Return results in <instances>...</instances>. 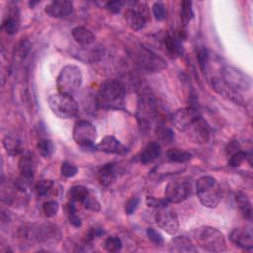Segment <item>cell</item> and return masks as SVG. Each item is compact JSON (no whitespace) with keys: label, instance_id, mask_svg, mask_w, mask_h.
<instances>
[{"label":"cell","instance_id":"6da1fadb","mask_svg":"<svg viewBox=\"0 0 253 253\" xmlns=\"http://www.w3.org/2000/svg\"><path fill=\"white\" fill-rule=\"evenodd\" d=\"M126 98V87L125 85L116 79L106 81L101 86L97 102L98 105L107 110H118L124 105Z\"/></svg>","mask_w":253,"mask_h":253},{"label":"cell","instance_id":"7a4b0ae2","mask_svg":"<svg viewBox=\"0 0 253 253\" xmlns=\"http://www.w3.org/2000/svg\"><path fill=\"white\" fill-rule=\"evenodd\" d=\"M196 193L200 203L209 209H214L222 199L221 188L211 176H202L196 183Z\"/></svg>","mask_w":253,"mask_h":253},{"label":"cell","instance_id":"3957f363","mask_svg":"<svg viewBox=\"0 0 253 253\" xmlns=\"http://www.w3.org/2000/svg\"><path fill=\"white\" fill-rule=\"evenodd\" d=\"M194 239L199 247L209 252H222L226 250L223 234L216 228L204 225L194 231Z\"/></svg>","mask_w":253,"mask_h":253},{"label":"cell","instance_id":"277c9868","mask_svg":"<svg viewBox=\"0 0 253 253\" xmlns=\"http://www.w3.org/2000/svg\"><path fill=\"white\" fill-rule=\"evenodd\" d=\"M82 84V73L78 66L67 64L63 66L56 78L58 93L72 95Z\"/></svg>","mask_w":253,"mask_h":253},{"label":"cell","instance_id":"5b68a950","mask_svg":"<svg viewBox=\"0 0 253 253\" xmlns=\"http://www.w3.org/2000/svg\"><path fill=\"white\" fill-rule=\"evenodd\" d=\"M48 106L52 113L60 119H71L78 114L77 102L71 95L56 93L47 99Z\"/></svg>","mask_w":253,"mask_h":253},{"label":"cell","instance_id":"8992f818","mask_svg":"<svg viewBox=\"0 0 253 253\" xmlns=\"http://www.w3.org/2000/svg\"><path fill=\"white\" fill-rule=\"evenodd\" d=\"M72 136L74 141L83 149H94V142L97 137L96 127L88 121H77L74 124Z\"/></svg>","mask_w":253,"mask_h":253},{"label":"cell","instance_id":"52a82bcc","mask_svg":"<svg viewBox=\"0 0 253 253\" xmlns=\"http://www.w3.org/2000/svg\"><path fill=\"white\" fill-rule=\"evenodd\" d=\"M192 193V185L189 179L182 178L169 182L164 191V198L168 203L179 204L189 198Z\"/></svg>","mask_w":253,"mask_h":253},{"label":"cell","instance_id":"ba28073f","mask_svg":"<svg viewBox=\"0 0 253 253\" xmlns=\"http://www.w3.org/2000/svg\"><path fill=\"white\" fill-rule=\"evenodd\" d=\"M223 81L234 91H248L251 89V77L231 65H227L223 69Z\"/></svg>","mask_w":253,"mask_h":253},{"label":"cell","instance_id":"9c48e42d","mask_svg":"<svg viewBox=\"0 0 253 253\" xmlns=\"http://www.w3.org/2000/svg\"><path fill=\"white\" fill-rule=\"evenodd\" d=\"M157 225L170 235H175L179 229V219L176 212L168 205L157 209L155 213Z\"/></svg>","mask_w":253,"mask_h":253},{"label":"cell","instance_id":"30bf717a","mask_svg":"<svg viewBox=\"0 0 253 253\" xmlns=\"http://www.w3.org/2000/svg\"><path fill=\"white\" fill-rule=\"evenodd\" d=\"M35 239L43 246L56 245L61 239L59 227L53 223H42L34 231Z\"/></svg>","mask_w":253,"mask_h":253},{"label":"cell","instance_id":"8fae6325","mask_svg":"<svg viewBox=\"0 0 253 253\" xmlns=\"http://www.w3.org/2000/svg\"><path fill=\"white\" fill-rule=\"evenodd\" d=\"M138 65L147 72H159L166 68V61L153 51L142 47L137 55Z\"/></svg>","mask_w":253,"mask_h":253},{"label":"cell","instance_id":"7c38bea8","mask_svg":"<svg viewBox=\"0 0 253 253\" xmlns=\"http://www.w3.org/2000/svg\"><path fill=\"white\" fill-rule=\"evenodd\" d=\"M199 111L193 107L189 106L186 108H181L177 110L172 115V123L174 126L182 132H186V130L189 128V126L200 117Z\"/></svg>","mask_w":253,"mask_h":253},{"label":"cell","instance_id":"4fadbf2b","mask_svg":"<svg viewBox=\"0 0 253 253\" xmlns=\"http://www.w3.org/2000/svg\"><path fill=\"white\" fill-rule=\"evenodd\" d=\"M186 133L195 143H208L211 137L210 127L201 116L189 126Z\"/></svg>","mask_w":253,"mask_h":253},{"label":"cell","instance_id":"5bb4252c","mask_svg":"<svg viewBox=\"0 0 253 253\" xmlns=\"http://www.w3.org/2000/svg\"><path fill=\"white\" fill-rule=\"evenodd\" d=\"M96 149L99 151L109 153V154H126L127 152L126 147L115 136L106 135L102 140L96 145Z\"/></svg>","mask_w":253,"mask_h":253},{"label":"cell","instance_id":"9a60e30c","mask_svg":"<svg viewBox=\"0 0 253 253\" xmlns=\"http://www.w3.org/2000/svg\"><path fill=\"white\" fill-rule=\"evenodd\" d=\"M73 9V4L69 0H54L48 3L44 12L52 18H62L68 16Z\"/></svg>","mask_w":253,"mask_h":253},{"label":"cell","instance_id":"2e32d148","mask_svg":"<svg viewBox=\"0 0 253 253\" xmlns=\"http://www.w3.org/2000/svg\"><path fill=\"white\" fill-rule=\"evenodd\" d=\"M230 240L238 247L251 250L253 248V237L250 229L243 227L234 228L230 233Z\"/></svg>","mask_w":253,"mask_h":253},{"label":"cell","instance_id":"e0dca14e","mask_svg":"<svg viewBox=\"0 0 253 253\" xmlns=\"http://www.w3.org/2000/svg\"><path fill=\"white\" fill-rule=\"evenodd\" d=\"M18 169L21 177L30 182L34 178L36 171V164L34 158L28 153L23 154L18 161Z\"/></svg>","mask_w":253,"mask_h":253},{"label":"cell","instance_id":"ac0fdd59","mask_svg":"<svg viewBox=\"0 0 253 253\" xmlns=\"http://www.w3.org/2000/svg\"><path fill=\"white\" fill-rule=\"evenodd\" d=\"M117 165L115 163L104 164L98 171V180L101 185L108 187L117 179Z\"/></svg>","mask_w":253,"mask_h":253},{"label":"cell","instance_id":"d6986e66","mask_svg":"<svg viewBox=\"0 0 253 253\" xmlns=\"http://www.w3.org/2000/svg\"><path fill=\"white\" fill-rule=\"evenodd\" d=\"M168 250L170 252H197L192 241L185 236H177L169 242Z\"/></svg>","mask_w":253,"mask_h":253},{"label":"cell","instance_id":"ffe728a7","mask_svg":"<svg viewBox=\"0 0 253 253\" xmlns=\"http://www.w3.org/2000/svg\"><path fill=\"white\" fill-rule=\"evenodd\" d=\"M125 20L127 26L133 31L143 29L147 22V19L139 14L135 9H127L125 13Z\"/></svg>","mask_w":253,"mask_h":253},{"label":"cell","instance_id":"44dd1931","mask_svg":"<svg viewBox=\"0 0 253 253\" xmlns=\"http://www.w3.org/2000/svg\"><path fill=\"white\" fill-rule=\"evenodd\" d=\"M160 153H161L160 144L156 141H151L143 148V150L139 154V161L143 164L152 162L153 160L159 157Z\"/></svg>","mask_w":253,"mask_h":253},{"label":"cell","instance_id":"7402d4cb","mask_svg":"<svg viewBox=\"0 0 253 253\" xmlns=\"http://www.w3.org/2000/svg\"><path fill=\"white\" fill-rule=\"evenodd\" d=\"M72 37L74 41L81 45H89L95 41L94 34L87 28L78 26L72 30Z\"/></svg>","mask_w":253,"mask_h":253},{"label":"cell","instance_id":"603a6c76","mask_svg":"<svg viewBox=\"0 0 253 253\" xmlns=\"http://www.w3.org/2000/svg\"><path fill=\"white\" fill-rule=\"evenodd\" d=\"M164 44L168 53L173 57L179 56L183 53L181 41L176 36H172V35L166 36L164 39Z\"/></svg>","mask_w":253,"mask_h":253},{"label":"cell","instance_id":"cb8c5ba5","mask_svg":"<svg viewBox=\"0 0 253 253\" xmlns=\"http://www.w3.org/2000/svg\"><path fill=\"white\" fill-rule=\"evenodd\" d=\"M20 28V18L19 13L14 11L12 12L2 23V29L8 35H14L18 32Z\"/></svg>","mask_w":253,"mask_h":253},{"label":"cell","instance_id":"d4e9b609","mask_svg":"<svg viewBox=\"0 0 253 253\" xmlns=\"http://www.w3.org/2000/svg\"><path fill=\"white\" fill-rule=\"evenodd\" d=\"M3 146L7 154L11 156H17L23 153V147L21 141L18 138L12 136H5L3 138Z\"/></svg>","mask_w":253,"mask_h":253},{"label":"cell","instance_id":"484cf974","mask_svg":"<svg viewBox=\"0 0 253 253\" xmlns=\"http://www.w3.org/2000/svg\"><path fill=\"white\" fill-rule=\"evenodd\" d=\"M236 204H237L241 213L243 214V216L245 218L250 219L252 216V205H251V202L249 201L248 197L242 192L237 193L236 194Z\"/></svg>","mask_w":253,"mask_h":253},{"label":"cell","instance_id":"4316f807","mask_svg":"<svg viewBox=\"0 0 253 253\" xmlns=\"http://www.w3.org/2000/svg\"><path fill=\"white\" fill-rule=\"evenodd\" d=\"M166 157L171 162L184 163L192 159V154L186 150L179 148H171L166 152Z\"/></svg>","mask_w":253,"mask_h":253},{"label":"cell","instance_id":"83f0119b","mask_svg":"<svg viewBox=\"0 0 253 253\" xmlns=\"http://www.w3.org/2000/svg\"><path fill=\"white\" fill-rule=\"evenodd\" d=\"M90 195V192L88 188H86L83 185H75L70 188L68 191V198L72 202H83L88 196Z\"/></svg>","mask_w":253,"mask_h":253},{"label":"cell","instance_id":"f1b7e54d","mask_svg":"<svg viewBox=\"0 0 253 253\" xmlns=\"http://www.w3.org/2000/svg\"><path fill=\"white\" fill-rule=\"evenodd\" d=\"M37 148L40 152V154L44 158H49L54 150V146L51 140L47 138H42L38 141Z\"/></svg>","mask_w":253,"mask_h":253},{"label":"cell","instance_id":"f546056e","mask_svg":"<svg viewBox=\"0 0 253 253\" xmlns=\"http://www.w3.org/2000/svg\"><path fill=\"white\" fill-rule=\"evenodd\" d=\"M194 12L192 8V2L185 0L181 3V11H180V18L183 25L189 24V22L193 19Z\"/></svg>","mask_w":253,"mask_h":253},{"label":"cell","instance_id":"4dcf8cb0","mask_svg":"<svg viewBox=\"0 0 253 253\" xmlns=\"http://www.w3.org/2000/svg\"><path fill=\"white\" fill-rule=\"evenodd\" d=\"M31 49V43L29 40L22 39L14 48V55L19 59H24Z\"/></svg>","mask_w":253,"mask_h":253},{"label":"cell","instance_id":"1f68e13d","mask_svg":"<svg viewBox=\"0 0 253 253\" xmlns=\"http://www.w3.org/2000/svg\"><path fill=\"white\" fill-rule=\"evenodd\" d=\"M247 159V153L241 149L232 152L228 157V166L232 168L239 167Z\"/></svg>","mask_w":253,"mask_h":253},{"label":"cell","instance_id":"d6a6232c","mask_svg":"<svg viewBox=\"0 0 253 253\" xmlns=\"http://www.w3.org/2000/svg\"><path fill=\"white\" fill-rule=\"evenodd\" d=\"M54 186V183L52 180H47V179H43L41 180L39 182H37L36 184V192L38 194V196L40 197H44L46 195H48L50 193V191L52 190Z\"/></svg>","mask_w":253,"mask_h":253},{"label":"cell","instance_id":"836d02e7","mask_svg":"<svg viewBox=\"0 0 253 253\" xmlns=\"http://www.w3.org/2000/svg\"><path fill=\"white\" fill-rule=\"evenodd\" d=\"M122 240L117 236H109L104 242V247L108 252H117L122 249Z\"/></svg>","mask_w":253,"mask_h":253},{"label":"cell","instance_id":"e575fe53","mask_svg":"<svg viewBox=\"0 0 253 253\" xmlns=\"http://www.w3.org/2000/svg\"><path fill=\"white\" fill-rule=\"evenodd\" d=\"M78 172V168L75 164L69 162V161H63L60 166V173L62 176L66 178L74 177Z\"/></svg>","mask_w":253,"mask_h":253},{"label":"cell","instance_id":"d590c367","mask_svg":"<svg viewBox=\"0 0 253 253\" xmlns=\"http://www.w3.org/2000/svg\"><path fill=\"white\" fill-rule=\"evenodd\" d=\"M152 12L153 16L157 21H162L166 18L167 16V11H166V6L162 2H155L152 5Z\"/></svg>","mask_w":253,"mask_h":253},{"label":"cell","instance_id":"8d00e7d4","mask_svg":"<svg viewBox=\"0 0 253 253\" xmlns=\"http://www.w3.org/2000/svg\"><path fill=\"white\" fill-rule=\"evenodd\" d=\"M58 210H59V205L55 201H48V202L44 203L42 206V211H43L45 216H47V217L54 216L57 213Z\"/></svg>","mask_w":253,"mask_h":253},{"label":"cell","instance_id":"74e56055","mask_svg":"<svg viewBox=\"0 0 253 253\" xmlns=\"http://www.w3.org/2000/svg\"><path fill=\"white\" fill-rule=\"evenodd\" d=\"M83 205H84V208L89 210V211H99L101 210V204L100 202L93 196L89 195L83 202Z\"/></svg>","mask_w":253,"mask_h":253},{"label":"cell","instance_id":"f35d334b","mask_svg":"<svg viewBox=\"0 0 253 253\" xmlns=\"http://www.w3.org/2000/svg\"><path fill=\"white\" fill-rule=\"evenodd\" d=\"M146 234H147L149 240H150L151 242H153L154 244H156V245H161V244L164 243L163 236H162L158 231H156L154 228L148 227V228L146 229Z\"/></svg>","mask_w":253,"mask_h":253},{"label":"cell","instance_id":"ab89813d","mask_svg":"<svg viewBox=\"0 0 253 253\" xmlns=\"http://www.w3.org/2000/svg\"><path fill=\"white\" fill-rule=\"evenodd\" d=\"M197 58H198V61L200 63V66L201 68L204 70L205 67L207 66L208 64V61H209V52H208V49L204 46H202L198 52H197Z\"/></svg>","mask_w":253,"mask_h":253},{"label":"cell","instance_id":"60d3db41","mask_svg":"<svg viewBox=\"0 0 253 253\" xmlns=\"http://www.w3.org/2000/svg\"><path fill=\"white\" fill-rule=\"evenodd\" d=\"M146 204L148 207H152V208H160L163 206L168 205V202L166 200H162V199H157L155 197H147L146 198Z\"/></svg>","mask_w":253,"mask_h":253},{"label":"cell","instance_id":"b9f144b4","mask_svg":"<svg viewBox=\"0 0 253 253\" xmlns=\"http://www.w3.org/2000/svg\"><path fill=\"white\" fill-rule=\"evenodd\" d=\"M138 204H139L138 198H131L130 200H128L127 203L126 204V213L132 214L134 212V211L136 210Z\"/></svg>","mask_w":253,"mask_h":253},{"label":"cell","instance_id":"7bdbcfd3","mask_svg":"<svg viewBox=\"0 0 253 253\" xmlns=\"http://www.w3.org/2000/svg\"><path fill=\"white\" fill-rule=\"evenodd\" d=\"M124 5V2L123 1H109L106 3V8L112 12V13H119L121 8L123 7Z\"/></svg>","mask_w":253,"mask_h":253},{"label":"cell","instance_id":"ee69618b","mask_svg":"<svg viewBox=\"0 0 253 253\" xmlns=\"http://www.w3.org/2000/svg\"><path fill=\"white\" fill-rule=\"evenodd\" d=\"M68 215V219H69V222L75 226V227H80L81 226V219L80 217L76 214V212H73V213H69L67 214Z\"/></svg>","mask_w":253,"mask_h":253}]
</instances>
